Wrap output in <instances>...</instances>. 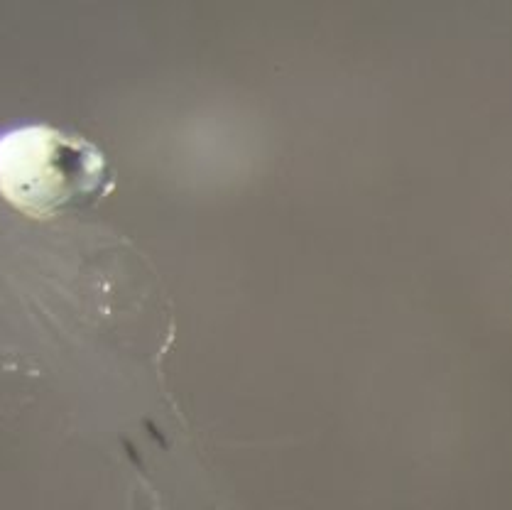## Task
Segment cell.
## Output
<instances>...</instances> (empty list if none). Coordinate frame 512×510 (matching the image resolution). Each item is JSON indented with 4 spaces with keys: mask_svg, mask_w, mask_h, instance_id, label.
<instances>
[{
    "mask_svg": "<svg viewBox=\"0 0 512 510\" xmlns=\"http://www.w3.org/2000/svg\"><path fill=\"white\" fill-rule=\"evenodd\" d=\"M101 170V155L86 140L49 126L18 128L0 138V194L32 219H45L89 192Z\"/></svg>",
    "mask_w": 512,
    "mask_h": 510,
    "instance_id": "1",
    "label": "cell"
}]
</instances>
